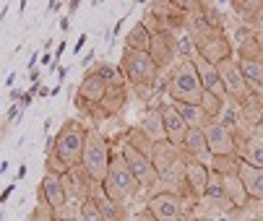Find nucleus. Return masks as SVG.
<instances>
[{
    "label": "nucleus",
    "instance_id": "nucleus-30",
    "mask_svg": "<svg viewBox=\"0 0 263 221\" xmlns=\"http://www.w3.org/2000/svg\"><path fill=\"white\" fill-rule=\"evenodd\" d=\"M172 104H175V109L180 112V117L185 120L187 128H203L209 123V117L203 115V109L198 104H182V102H172Z\"/></svg>",
    "mask_w": 263,
    "mask_h": 221
},
{
    "label": "nucleus",
    "instance_id": "nucleus-16",
    "mask_svg": "<svg viewBox=\"0 0 263 221\" xmlns=\"http://www.w3.org/2000/svg\"><path fill=\"white\" fill-rule=\"evenodd\" d=\"M180 151L185 159H191V162H201V164H211V151H209V143H206V135L201 128H191L185 133V140L180 143Z\"/></svg>",
    "mask_w": 263,
    "mask_h": 221
},
{
    "label": "nucleus",
    "instance_id": "nucleus-43",
    "mask_svg": "<svg viewBox=\"0 0 263 221\" xmlns=\"http://www.w3.org/2000/svg\"><path fill=\"white\" fill-rule=\"evenodd\" d=\"M13 190H16V185H8V188H3V193H0V206H3V203H8V198L13 195Z\"/></svg>",
    "mask_w": 263,
    "mask_h": 221
},
{
    "label": "nucleus",
    "instance_id": "nucleus-52",
    "mask_svg": "<svg viewBox=\"0 0 263 221\" xmlns=\"http://www.w3.org/2000/svg\"><path fill=\"white\" fill-rule=\"evenodd\" d=\"M65 76H68V68H60V70H58V78L65 81Z\"/></svg>",
    "mask_w": 263,
    "mask_h": 221
},
{
    "label": "nucleus",
    "instance_id": "nucleus-24",
    "mask_svg": "<svg viewBox=\"0 0 263 221\" xmlns=\"http://www.w3.org/2000/svg\"><path fill=\"white\" fill-rule=\"evenodd\" d=\"M180 159H182L180 146H175V143H170V140H159V143H154L152 164H154V169H157V177H159V172H164L167 167H172V164L180 162Z\"/></svg>",
    "mask_w": 263,
    "mask_h": 221
},
{
    "label": "nucleus",
    "instance_id": "nucleus-17",
    "mask_svg": "<svg viewBox=\"0 0 263 221\" xmlns=\"http://www.w3.org/2000/svg\"><path fill=\"white\" fill-rule=\"evenodd\" d=\"M159 112H162V123H164V133H167V140L180 146L185 140V133L191 130L185 125V120L180 117V112L175 109L172 102H159Z\"/></svg>",
    "mask_w": 263,
    "mask_h": 221
},
{
    "label": "nucleus",
    "instance_id": "nucleus-8",
    "mask_svg": "<svg viewBox=\"0 0 263 221\" xmlns=\"http://www.w3.org/2000/svg\"><path fill=\"white\" fill-rule=\"evenodd\" d=\"M128 99H130V89H128L125 81H120V84H109L104 99L99 102V107H94V112H91L89 120H91L94 125H99V123H104V120L118 117L123 109L128 107Z\"/></svg>",
    "mask_w": 263,
    "mask_h": 221
},
{
    "label": "nucleus",
    "instance_id": "nucleus-15",
    "mask_svg": "<svg viewBox=\"0 0 263 221\" xmlns=\"http://www.w3.org/2000/svg\"><path fill=\"white\" fill-rule=\"evenodd\" d=\"M196 50H198V57H203V60L211 63V65H219V63H224V60L235 57V45H232V39H230L227 34L211 36V39H206V42L198 45Z\"/></svg>",
    "mask_w": 263,
    "mask_h": 221
},
{
    "label": "nucleus",
    "instance_id": "nucleus-49",
    "mask_svg": "<svg viewBox=\"0 0 263 221\" xmlns=\"http://www.w3.org/2000/svg\"><path fill=\"white\" fill-rule=\"evenodd\" d=\"M79 11V3H76V0H73V3L68 6V16H73V13H76Z\"/></svg>",
    "mask_w": 263,
    "mask_h": 221
},
{
    "label": "nucleus",
    "instance_id": "nucleus-45",
    "mask_svg": "<svg viewBox=\"0 0 263 221\" xmlns=\"http://www.w3.org/2000/svg\"><path fill=\"white\" fill-rule=\"evenodd\" d=\"M250 135H253V138H258V140H263V120H260V123H258V125L250 130Z\"/></svg>",
    "mask_w": 263,
    "mask_h": 221
},
{
    "label": "nucleus",
    "instance_id": "nucleus-6",
    "mask_svg": "<svg viewBox=\"0 0 263 221\" xmlns=\"http://www.w3.org/2000/svg\"><path fill=\"white\" fill-rule=\"evenodd\" d=\"M107 86H109V84H107L104 78H99L91 68L84 70V78H81L76 94H73V107L79 109L81 117H86V120L91 117L94 107H99V102H102L104 94H107Z\"/></svg>",
    "mask_w": 263,
    "mask_h": 221
},
{
    "label": "nucleus",
    "instance_id": "nucleus-10",
    "mask_svg": "<svg viewBox=\"0 0 263 221\" xmlns=\"http://www.w3.org/2000/svg\"><path fill=\"white\" fill-rule=\"evenodd\" d=\"M148 57L154 60V65L162 70H170L177 63V34L172 31H157L152 34V45H148Z\"/></svg>",
    "mask_w": 263,
    "mask_h": 221
},
{
    "label": "nucleus",
    "instance_id": "nucleus-12",
    "mask_svg": "<svg viewBox=\"0 0 263 221\" xmlns=\"http://www.w3.org/2000/svg\"><path fill=\"white\" fill-rule=\"evenodd\" d=\"M216 70H219V78H221L224 91H227V99L242 102V99L250 94V89H248V84H245V78H242V73H240L237 57H230V60L219 63Z\"/></svg>",
    "mask_w": 263,
    "mask_h": 221
},
{
    "label": "nucleus",
    "instance_id": "nucleus-3",
    "mask_svg": "<svg viewBox=\"0 0 263 221\" xmlns=\"http://www.w3.org/2000/svg\"><path fill=\"white\" fill-rule=\"evenodd\" d=\"M86 133L89 128L76 120V117H68L60 130L55 133V156L65 164V167H79L81 164V154H84V143H86Z\"/></svg>",
    "mask_w": 263,
    "mask_h": 221
},
{
    "label": "nucleus",
    "instance_id": "nucleus-51",
    "mask_svg": "<svg viewBox=\"0 0 263 221\" xmlns=\"http://www.w3.org/2000/svg\"><path fill=\"white\" fill-rule=\"evenodd\" d=\"M16 177H18V179H24V177H26V164H21V167H18V174H16Z\"/></svg>",
    "mask_w": 263,
    "mask_h": 221
},
{
    "label": "nucleus",
    "instance_id": "nucleus-18",
    "mask_svg": "<svg viewBox=\"0 0 263 221\" xmlns=\"http://www.w3.org/2000/svg\"><path fill=\"white\" fill-rule=\"evenodd\" d=\"M193 65H196V73H198V81H201L203 91H209V94H214V96H219V99H227V91H224V86H221V78H219L216 65L206 63V60L198 57V55L193 57Z\"/></svg>",
    "mask_w": 263,
    "mask_h": 221
},
{
    "label": "nucleus",
    "instance_id": "nucleus-42",
    "mask_svg": "<svg viewBox=\"0 0 263 221\" xmlns=\"http://www.w3.org/2000/svg\"><path fill=\"white\" fill-rule=\"evenodd\" d=\"M86 42H89V34H81V36H79V42H76V47H73V55H79V52L86 47Z\"/></svg>",
    "mask_w": 263,
    "mask_h": 221
},
{
    "label": "nucleus",
    "instance_id": "nucleus-54",
    "mask_svg": "<svg viewBox=\"0 0 263 221\" xmlns=\"http://www.w3.org/2000/svg\"><path fill=\"white\" fill-rule=\"evenodd\" d=\"M36 94H40V96H50V89L47 86H40V91H36Z\"/></svg>",
    "mask_w": 263,
    "mask_h": 221
},
{
    "label": "nucleus",
    "instance_id": "nucleus-46",
    "mask_svg": "<svg viewBox=\"0 0 263 221\" xmlns=\"http://www.w3.org/2000/svg\"><path fill=\"white\" fill-rule=\"evenodd\" d=\"M29 81H31V84H40V70H36V68L29 70Z\"/></svg>",
    "mask_w": 263,
    "mask_h": 221
},
{
    "label": "nucleus",
    "instance_id": "nucleus-41",
    "mask_svg": "<svg viewBox=\"0 0 263 221\" xmlns=\"http://www.w3.org/2000/svg\"><path fill=\"white\" fill-rule=\"evenodd\" d=\"M250 26L255 29V34H260V36H263V8L258 11V16L253 18V24H250Z\"/></svg>",
    "mask_w": 263,
    "mask_h": 221
},
{
    "label": "nucleus",
    "instance_id": "nucleus-20",
    "mask_svg": "<svg viewBox=\"0 0 263 221\" xmlns=\"http://www.w3.org/2000/svg\"><path fill=\"white\" fill-rule=\"evenodd\" d=\"M209 179H211V169L201 162H191V159H185V185L191 188V193L201 200L206 185H209Z\"/></svg>",
    "mask_w": 263,
    "mask_h": 221
},
{
    "label": "nucleus",
    "instance_id": "nucleus-33",
    "mask_svg": "<svg viewBox=\"0 0 263 221\" xmlns=\"http://www.w3.org/2000/svg\"><path fill=\"white\" fill-rule=\"evenodd\" d=\"M224 104H227V99H219V96H214V94H209V91H203V96H201V102H198V107L203 109V115H206L209 120H219Z\"/></svg>",
    "mask_w": 263,
    "mask_h": 221
},
{
    "label": "nucleus",
    "instance_id": "nucleus-4",
    "mask_svg": "<svg viewBox=\"0 0 263 221\" xmlns=\"http://www.w3.org/2000/svg\"><path fill=\"white\" fill-rule=\"evenodd\" d=\"M123 78L128 84V89H141V86H157L159 81V68L154 65V60L148 57V52H136V50H123L120 63H118Z\"/></svg>",
    "mask_w": 263,
    "mask_h": 221
},
{
    "label": "nucleus",
    "instance_id": "nucleus-34",
    "mask_svg": "<svg viewBox=\"0 0 263 221\" xmlns=\"http://www.w3.org/2000/svg\"><path fill=\"white\" fill-rule=\"evenodd\" d=\"M91 70L97 73L99 78H104L107 84H120V81H125V78H123V73H120V68H118V65H112V63H107V60L94 63Z\"/></svg>",
    "mask_w": 263,
    "mask_h": 221
},
{
    "label": "nucleus",
    "instance_id": "nucleus-36",
    "mask_svg": "<svg viewBox=\"0 0 263 221\" xmlns=\"http://www.w3.org/2000/svg\"><path fill=\"white\" fill-rule=\"evenodd\" d=\"M196 55H198V50H196L193 39L182 31V34L177 36V60H191V63H193Z\"/></svg>",
    "mask_w": 263,
    "mask_h": 221
},
{
    "label": "nucleus",
    "instance_id": "nucleus-5",
    "mask_svg": "<svg viewBox=\"0 0 263 221\" xmlns=\"http://www.w3.org/2000/svg\"><path fill=\"white\" fill-rule=\"evenodd\" d=\"M109 159H112V146L107 140V135L99 128H89L86 133V143H84V154H81V167L84 172L97 179L104 182L107 169H109Z\"/></svg>",
    "mask_w": 263,
    "mask_h": 221
},
{
    "label": "nucleus",
    "instance_id": "nucleus-19",
    "mask_svg": "<svg viewBox=\"0 0 263 221\" xmlns=\"http://www.w3.org/2000/svg\"><path fill=\"white\" fill-rule=\"evenodd\" d=\"M138 128L141 133L152 140V143H159V140H167V133H164V123H162V112H159V104H152L143 109V115L138 120Z\"/></svg>",
    "mask_w": 263,
    "mask_h": 221
},
{
    "label": "nucleus",
    "instance_id": "nucleus-1",
    "mask_svg": "<svg viewBox=\"0 0 263 221\" xmlns=\"http://www.w3.org/2000/svg\"><path fill=\"white\" fill-rule=\"evenodd\" d=\"M164 94L170 102H182V104H198L203 96V86L198 81L196 65L191 60H177L164 78Z\"/></svg>",
    "mask_w": 263,
    "mask_h": 221
},
{
    "label": "nucleus",
    "instance_id": "nucleus-23",
    "mask_svg": "<svg viewBox=\"0 0 263 221\" xmlns=\"http://www.w3.org/2000/svg\"><path fill=\"white\" fill-rule=\"evenodd\" d=\"M91 200L97 203V208H99V213H102L104 221H130V208L128 206H120L115 200H109L102 188L91 195Z\"/></svg>",
    "mask_w": 263,
    "mask_h": 221
},
{
    "label": "nucleus",
    "instance_id": "nucleus-47",
    "mask_svg": "<svg viewBox=\"0 0 263 221\" xmlns=\"http://www.w3.org/2000/svg\"><path fill=\"white\" fill-rule=\"evenodd\" d=\"M60 29H63V31L70 29V16H63V18H60Z\"/></svg>",
    "mask_w": 263,
    "mask_h": 221
},
{
    "label": "nucleus",
    "instance_id": "nucleus-48",
    "mask_svg": "<svg viewBox=\"0 0 263 221\" xmlns=\"http://www.w3.org/2000/svg\"><path fill=\"white\" fill-rule=\"evenodd\" d=\"M63 52H65V42H60V45H58V50H55V55H52V57H55V63L60 60V55H63Z\"/></svg>",
    "mask_w": 263,
    "mask_h": 221
},
{
    "label": "nucleus",
    "instance_id": "nucleus-26",
    "mask_svg": "<svg viewBox=\"0 0 263 221\" xmlns=\"http://www.w3.org/2000/svg\"><path fill=\"white\" fill-rule=\"evenodd\" d=\"M240 73L253 94H263V60H237Z\"/></svg>",
    "mask_w": 263,
    "mask_h": 221
},
{
    "label": "nucleus",
    "instance_id": "nucleus-39",
    "mask_svg": "<svg viewBox=\"0 0 263 221\" xmlns=\"http://www.w3.org/2000/svg\"><path fill=\"white\" fill-rule=\"evenodd\" d=\"M45 172H47V174H58V177H63L65 172H70V167H65V164L55 156V151H52L50 156H45Z\"/></svg>",
    "mask_w": 263,
    "mask_h": 221
},
{
    "label": "nucleus",
    "instance_id": "nucleus-37",
    "mask_svg": "<svg viewBox=\"0 0 263 221\" xmlns=\"http://www.w3.org/2000/svg\"><path fill=\"white\" fill-rule=\"evenodd\" d=\"M29 221H60V213L50 208L47 203H36L29 213Z\"/></svg>",
    "mask_w": 263,
    "mask_h": 221
},
{
    "label": "nucleus",
    "instance_id": "nucleus-13",
    "mask_svg": "<svg viewBox=\"0 0 263 221\" xmlns=\"http://www.w3.org/2000/svg\"><path fill=\"white\" fill-rule=\"evenodd\" d=\"M201 130H203V135H206V143H209L211 156H235V154H237L235 135L224 128L219 120H209Z\"/></svg>",
    "mask_w": 263,
    "mask_h": 221
},
{
    "label": "nucleus",
    "instance_id": "nucleus-7",
    "mask_svg": "<svg viewBox=\"0 0 263 221\" xmlns=\"http://www.w3.org/2000/svg\"><path fill=\"white\" fill-rule=\"evenodd\" d=\"M120 156L125 159L128 169H130V172H133V177L138 179L141 190L154 193V190H157V185H159V177H157V169H154L152 159L143 156V154H138L136 149H130L128 143H120Z\"/></svg>",
    "mask_w": 263,
    "mask_h": 221
},
{
    "label": "nucleus",
    "instance_id": "nucleus-28",
    "mask_svg": "<svg viewBox=\"0 0 263 221\" xmlns=\"http://www.w3.org/2000/svg\"><path fill=\"white\" fill-rule=\"evenodd\" d=\"M123 143H128L130 149H136L138 154H143V156H148V159H152L154 143H152V140H148V138L141 133V128H138V125H133V128H125V133H123Z\"/></svg>",
    "mask_w": 263,
    "mask_h": 221
},
{
    "label": "nucleus",
    "instance_id": "nucleus-25",
    "mask_svg": "<svg viewBox=\"0 0 263 221\" xmlns=\"http://www.w3.org/2000/svg\"><path fill=\"white\" fill-rule=\"evenodd\" d=\"M216 177H219V174H216ZM221 185H224V193H227V198L232 200L235 211H237V213H242V211L248 208L250 198H248V193H245V188H242V182H240V177H237V174H230V177H221Z\"/></svg>",
    "mask_w": 263,
    "mask_h": 221
},
{
    "label": "nucleus",
    "instance_id": "nucleus-38",
    "mask_svg": "<svg viewBox=\"0 0 263 221\" xmlns=\"http://www.w3.org/2000/svg\"><path fill=\"white\" fill-rule=\"evenodd\" d=\"M76 216H79V221H104L102 213H99V208H97V203L91 198H86L84 203H79Z\"/></svg>",
    "mask_w": 263,
    "mask_h": 221
},
{
    "label": "nucleus",
    "instance_id": "nucleus-55",
    "mask_svg": "<svg viewBox=\"0 0 263 221\" xmlns=\"http://www.w3.org/2000/svg\"><path fill=\"white\" fill-rule=\"evenodd\" d=\"M245 221H263V216H260V213H253V216H248Z\"/></svg>",
    "mask_w": 263,
    "mask_h": 221
},
{
    "label": "nucleus",
    "instance_id": "nucleus-2",
    "mask_svg": "<svg viewBox=\"0 0 263 221\" xmlns=\"http://www.w3.org/2000/svg\"><path fill=\"white\" fill-rule=\"evenodd\" d=\"M102 190L109 200H115L120 206H128L133 203L138 195H141V185L138 179L133 177V172L128 169L125 159L120 156V151H112V159H109V169H107V177L102 182Z\"/></svg>",
    "mask_w": 263,
    "mask_h": 221
},
{
    "label": "nucleus",
    "instance_id": "nucleus-53",
    "mask_svg": "<svg viewBox=\"0 0 263 221\" xmlns=\"http://www.w3.org/2000/svg\"><path fill=\"white\" fill-rule=\"evenodd\" d=\"M13 81H16V73H8V78H6V86H13Z\"/></svg>",
    "mask_w": 263,
    "mask_h": 221
},
{
    "label": "nucleus",
    "instance_id": "nucleus-50",
    "mask_svg": "<svg viewBox=\"0 0 263 221\" xmlns=\"http://www.w3.org/2000/svg\"><path fill=\"white\" fill-rule=\"evenodd\" d=\"M60 8H63V3H50V11H52V13H58ZM50 11H47V13H50Z\"/></svg>",
    "mask_w": 263,
    "mask_h": 221
},
{
    "label": "nucleus",
    "instance_id": "nucleus-32",
    "mask_svg": "<svg viewBox=\"0 0 263 221\" xmlns=\"http://www.w3.org/2000/svg\"><path fill=\"white\" fill-rule=\"evenodd\" d=\"M240 164H242V159L237 154L235 156H214L211 164H209V169H211V174L230 177V174H237L240 172Z\"/></svg>",
    "mask_w": 263,
    "mask_h": 221
},
{
    "label": "nucleus",
    "instance_id": "nucleus-29",
    "mask_svg": "<svg viewBox=\"0 0 263 221\" xmlns=\"http://www.w3.org/2000/svg\"><path fill=\"white\" fill-rule=\"evenodd\" d=\"M230 8H232V13L237 16L240 24H248L250 26L253 18L258 16V11L263 8V0H232Z\"/></svg>",
    "mask_w": 263,
    "mask_h": 221
},
{
    "label": "nucleus",
    "instance_id": "nucleus-31",
    "mask_svg": "<svg viewBox=\"0 0 263 221\" xmlns=\"http://www.w3.org/2000/svg\"><path fill=\"white\" fill-rule=\"evenodd\" d=\"M219 123H221L224 128H227L232 135H235V133H240V130H245V128H242V115H240V107H237V102L227 99V104H224L221 115H219Z\"/></svg>",
    "mask_w": 263,
    "mask_h": 221
},
{
    "label": "nucleus",
    "instance_id": "nucleus-14",
    "mask_svg": "<svg viewBox=\"0 0 263 221\" xmlns=\"http://www.w3.org/2000/svg\"><path fill=\"white\" fill-rule=\"evenodd\" d=\"M36 203H47L58 213L68 208V195H65V188H63V179L58 174H47L45 172L40 188H36Z\"/></svg>",
    "mask_w": 263,
    "mask_h": 221
},
{
    "label": "nucleus",
    "instance_id": "nucleus-27",
    "mask_svg": "<svg viewBox=\"0 0 263 221\" xmlns=\"http://www.w3.org/2000/svg\"><path fill=\"white\" fill-rule=\"evenodd\" d=\"M148 45H152V34L146 31V26L141 21H136L130 26V31L125 34V47L136 50V52H148Z\"/></svg>",
    "mask_w": 263,
    "mask_h": 221
},
{
    "label": "nucleus",
    "instance_id": "nucleus-9",
    "mask_svg": "<svg viewBox=\"0 0 263 221\" xmlns=\"http://www.w3.org/2000/svg\"><path fill=\"white\" fill-rule=\"evenodd\" d=\"M185 11H187V21H185V34L193 39V45H203L206 39H211V36L216 34H227V31H216L206 18H203V0H191V3H182Z\"/></svg>",
    "mask_w": 263,
    "mask_h": 221
},
{
    "label": "nucleus",
    "instance_id": "nucleus-11",
    "mask_svg": "<svg viewBox=\"0 0 263 221\" xmlns=\"http://www.w3.org/2000/svg\"><path fill=\"white\" fill-rule=\"evenodd\" d=\"M143 208L152 211L157 221H180L182 213H185L180 198H177L175 193H167V190H154V193H148Z\"/></svg>",
    "mask_w": 263,
    "mask_h": 221
},
{
    "label": "nucleus",
    "instance_id": "nucleus-44",
    "mask_svg": "<svg viewBox=\"0 0 263 221\" xmlns=\"http://www.w3.org/2000/svg\"><path fill=\"white\" fill-rule=\"evenodd\" d=\"M94 57H97V55H94V50H89V52L84 55V63H81V65L89 70V68H91V63H94Z\"/></svg>",
    "mask_w": 263,
    "mask_h": 221
},
{
    "label": "nucleus",
    "instance_id": "nucleus-22",
    "mask_svg": "<svg viewBox=\"0 0 263 221\" xmlns=\"http://www.w3.org/2000/svg\"><path fill=\"white\" fill-rule=\"evenodd\" d=\"M240 115H242V128L253 130L260 120H263V94H248L242 102H237Z\"/></svg>",
    "mask_w": 263,
    "mask_h": 221
},
{
    "label": "nucleus",
    "instance_id": "nucleus-40",
    "mask_svg": "<svg viewBox=\"0 0 263 221\" xmlns=\"http://www.w3.org/2000/svg\"><path fill=\"white\" fill-rule=\"evenodd\" d=\"M130 221H157V218H154V213L148 211V208H138V211L130 216Z\"/></svg>",
    "mask_w": 263,
    "mask_h": 221
},
{
    "label": "nucleus",
    "instance_id": "nucleus-21",
    "mask_svg": "<svg viewBox=\"0 0 263 221\" xmlns=\"http://www.w3.org/2000/svg\"><path fill=\"white\" fill-rule=\"evenodd\" d=\"M237 177H240V182H242V188H245L248 198L255 200V203H263V169L250 167V164L242 162Z\"/></svg>",
    "mask_w": 263,
    "mask_h": 221
},
{
    "label": "nucleus",
    "instance_id": "nucleus-56",
    "mask_svg": "<svg viewBox=\"0 0 263 221\" xmlns=\"http://www.w3.org/2000/svg\"><path fill=\"white\" fill-rule=\"evenodd\" d=\"M0 221H3V213H0Z\"/></svg>",
    "mask_w": 263,
    "mask_h": 221
},
{
    "label": "nucleus",
    "instance_id": "nucleus-35",
    "mask_svg": "<svg viewBox=\"0 0 263 221\" xmlns=\"http://www.w3.org/2000/svg\"><path fill=\"white\" fill-rule=\"evenodd\" d=\"M203 18L216 29V31H227V13H224L219 6H214V3H203Z\"/></svg>",
    "mask_w": 263,
    "mask_h": 221
}]
</instances>
